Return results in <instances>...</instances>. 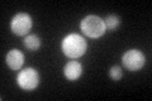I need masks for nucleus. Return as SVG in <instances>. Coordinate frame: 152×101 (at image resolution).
Wrapping results in <instances>:
<instances>
[{
    "label": "nucleus",
    "mask_w": 152,
    "mask_h": 101,
    "mask_svg": "<svg viewBox=\"0 0 152 101\" xmlns=\"http://www.w3.org/2000/svg\"><path fill=\"white\" fill-rule=\"evenodd\" d=\"M86 41L84 39V37L76 33H71L62 41V52L70 58H79L86 52Z\"/></svg>",
    "instance_id": "f257e3e1"
},
{
    "label": "nucleus",
    "mask_w": 152,
    "mask_h": 101,
    "mask_svg": "<svg viewBox=\"0 0 152 101\" xmlns=\"http://www.w3.org/2000/svg\"><path fill=\"white\" fill-rule=\"evenodd\" d=\"M80 28L84 34H86L90 38H99L105 33V24L102 18L96 15H88L85 17L81 23Z\"/></svg>",
    "instance_id": "f03ea898"
},
{
    "label": "nucleus",
    "mask_w": 152,
    "mask_h": 101,
    "mask_svg": "<svg viewBox=\"0 0 152 101\" xmlns=\"http://www.w3.org/2000/svg\"><path fill=\"white\" fill-rule=\"evenodd\" d=\"M145 54L138 49H129L127 51L122 57V63L128 71H140L145 66Z\"/></svg>",
    "instance_id": "7ed1b4c3"
},
{
    "label": "nucleus",
    "mask_w": 152,
    "mask_h": 101,
    "mask_svg": "<svg viewBox=\"0 0 152 101\" xmlns=\"http://www.w3.org/2000/svg\"><path fill=\"white\" fill-rule=\"evenodd\" d=\"M17 82L23 90L32 91L39 84V75L34 68H26L18 73Z\"/></svg>",
    "instance_id": "20e7f679"
},
{
    "label": "nucleus",
    "mask_w": 152,
    "mask_h": 101,
    "mask_svg": "<svg viewBox=\"0 0 152 101\" xmlns=\"http://www.w3.org/2000/svg\"><path fill=\"white\" fill-rule=\"evenodd\" d=\"M32 18L27 13H18L17 15L13 17L10 23L12 32L17 36H26L32 29Z\"/></svg>",
    "instance_id": "39448f33"
},
{
    "label": "nucleus",
    "mask_w": 152,
    "mask_h": 101,
    "mask_svg": "<svg viewBox=\"0 0 152 101\" xmlns=\"http://www.w3.org/2000/svg\"><path fill=\"white\" fill-rule=\"evenodd\" d=\"M5 60H7V65L10 67L12 70L18 71L22 68L23 63H24V54L18 49H12L8 52Z\"/></svg>",
    "instance_id": "423d86ee"
},
{
    "label": "nucleus",
    "mask_w": 152,
    "mask_h": 101,
    "mask_svg": "<svg viewBox=\"0 0 152 101\" xmlns=\"http://www.w3.org/2000/svg\"><path fill=\"white\" fill-rule=\"evenodd\" d=\"M83 73V66L77 61H71L64 68V75L69 81H76Z\"/></svg>",
    "instance_id": "0eeeda50"
},
{
    "label": "nucleus",
    "mask_w": 152,
    "mask_h": 101,
    "mask_svg": "<svg viewBox=\"0 0 152 101\" xmlns=\"http://www.w3.org/2000/svg\"><path fill=\"white\" fill-rule=\"evenodd\" d=\"M23 43H24V47L27 48L28 51H31V52H34V51H37L38 48L41 47V41H39V38H38L36 34L27 36Z\"/></svg>",
    "instance_id": "6e6552de"
},
{
    "label": "nucleus",
    "mask_w": 152,
    "mask_h": 101,
    "mask_svg": "<svg viewBox=\"0 0 152 101\" xmlns=\"http://www.w3.org/2000/svg\"><path fill=\"white\" fill-rule=\"evenodd\" d=\"M119 18L117 15H108L105 19H104V24H105V31H114L115 28L119 25Z\"/></svg>",
    "instance_id": "1a4fd4ad"
},
{
    "label": "nucleus",
    "mask_w": 152,
    "mask_h": 101,
    "mask_svg": "<svg viewBox=\"0 0 152 101\" xmlns=\"http://www.w3.org/2000/svg\"><path fill=\"white\" fill-rule=\"evenodd\" d=\"M109 76H110V78L114 80V81H119L122 78V70H121V67H118V66H113L110 70H109Z\"/></svg>",
    "instance_id": "9d476101"
}]
</instances>
